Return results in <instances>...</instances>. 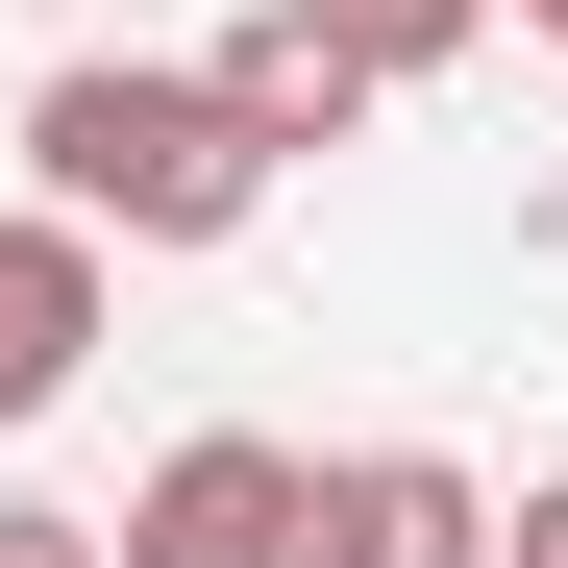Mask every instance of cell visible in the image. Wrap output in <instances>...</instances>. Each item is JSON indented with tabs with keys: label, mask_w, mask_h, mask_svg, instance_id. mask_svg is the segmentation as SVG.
I'll list each match as a JSON object with an SVG mask.
<instances>
[{
	"label": "cell",
	"mask_w": 568,
	"mask_h": 568,
	"mask_svg": "<svg viewBox=\"0 0 568 568\" xmlns=\"http://www.w3.org/2000/svg\"><path fill=\"white\" fill-rule=\"evenodd\" d=\"M26 199L74 223H124V247H223L272 199V149L223 124V74H149V50H74L50 100H26Z\"/></svg>",
	"instance_id": "obj_1"
},
{
	"label": "cell",
	"mask_w": 568,
	"mask_h": 568,
	"mask_svg": "<svg viewBox=\"0 0 568 568\" xmlns=\"http://www.w3.org/2000/svg\"><path fill=\"white\" fill-rule=\"evenodd\" d=\"M100 568H297V445H272V420H199V445L100 519Z\"/></svg>",
	"instance_id": "obj_2"
},
{
	"label": "cell",
	"mask_w": 568,
	"mask_h": 568,
	"mask_svg": "<svg viewBox=\"0 0 568 568\" xmlns=\"http://www.w3.org/2000/svg\"><path fill=\"white\" fill-rule=\"evenodd\" d=\"M297 568H495V495L445 445H346V469H297Z\"/></svg>",
	"instance_id": "obj_3"
},
{
	"label": "cell",
	"mask_w": 568,
	"mask_h": 568,
	"mask_svg": "<svg viewBox=\"0 0 568 568\" xmlns=\"http://www.w3.org/2000/svg\"><path fill=\"white\" fill-rule=\"evenodd\" d=\"M199 74H223V124H247L272 173H297V149H346L371 100H396V74H371V50H346V0H247V26H223Z\"/></svg>",
	"instance_id": "obj_4"
},
{
	"label": "cell",
	"mask_w": 568,
	"mask_h": 568,
	"mask_svg": "<svg viewBox=\"0 0 568 568\" xmlns=\"http://www.w3.org/2000/svg\"><path fill=\"white\" fill-rule=\"evenodd\" d=\"M74 371H100V223L26 199V223H0V420H50Z\"/></svg>",
	"instance_id": "obj_5"
},
{
	"label": "cell",
	"mask_w": 568,
	"mask_h": 568,
	"mask_svg": "<svg viewBox=\"0 0 568 568\" xmlns=\"http://www.w3.org/2000/svg\"><path fill=\"white\" fill-rule=\"evenodd\" d=\"M346 50L371 74H445V50H495V0H346Z\"/></svg>",
	"instance_id": "obj_6"
},
{
	"label": "cell",
	"mask_w": 568,
	"mask_h": 568,
	"mask_svg": "<svg viewBox=\"0 0 568 568\" xmlns=\"http://www.w3.org/2000/svg\"><path fill=\"white\" fill-rule=\"evenodd\" d=\"M0 568H100V519H74V495H0Z\"/></svg>",
	"instance_id": "obj_7"
},
{
	"label": "cell",
	"mask_w": 568,
	"mask_h": 568,
	"mask_svg": "<svg viewBox=\"0 0 568 568\" xmlns=\"http://www.w3.org/2000/svg\"><path fill=\"white\" fill-rule=\"evenodd\" d=\"M495 568H568V469H544V495H519V519H495Z\"/></svg>",
	"instance_id": "obj_8"
},
{
	"label": "cell",
	"mask_w": 568,
	"mask_h": 568,
	"mask_svg": "<svg viewBox=\"0 0 568 568\" xmlns=\"http://www.w3.org/2000/svg\"><path fill=\"white\" fill-rule=\"evenodd\" d=\"M495 26H544V50H568V0H495Z\"/></svg>",
	"instance_id": "obj_9"
}]
</instances>
